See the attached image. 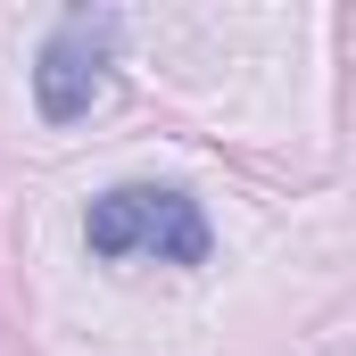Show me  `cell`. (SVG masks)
I'll return each mask as SVG.
<instances>
[{"mask_svg":"<svg viewBox=\"0 0 356 356\" xmlns=\"http://www.w3.org/2000/svg\"><path fill=\"white\" fill-rule=\"evenodd\" d=\"M91 257H158V266H207V216L175 182H116L83 216Z\"/></svg>","mask_w":356,"mask_h":356,"instance_id":"obj_1","label":"cell"},{"mask_svg":"<svg viewBox=\"0 0 356 356\" xmlns=\"http://www.w3.org/2000/svg\"><path fill=\"white\" fill-rule=\"evenodd\" d=\"M108 42H116L108 8H75V17L50 25V42L33 50V99H42L50 124H83L108 99Z\"/></svg>","mask_w":356,"mask_h":356,"instance_id":"obj_2","label":"cell"}]
</instances>
